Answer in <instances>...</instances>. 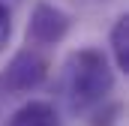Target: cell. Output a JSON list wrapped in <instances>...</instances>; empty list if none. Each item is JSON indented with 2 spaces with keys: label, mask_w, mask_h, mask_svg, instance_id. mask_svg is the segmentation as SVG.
Returning <instances> with one entry per match:
<instances>
[{
  "label": "cell",
  "mask_w": 129,
  "mask_h": 126,
  "mask_svg": "<svg viewBox=\"0 0 129 126\" xmlns=\"http://www.w3.org/2000/svg\"><path fill=\"white\" fill-rule=\"evenodd\" d=\"M114 90V66L102 48H78L63 63V99L69 114L84 117L96 111Z\"/></svg>",
  "instance_id": "6da1fadb"
},
{
  "label": "cell",
  "mask_w": 129,
  "mask_h": 126,
  "mask_svg": "<svg viewBox=\"0 0 129 126\" xmlns=\"http://www.w3.org/2000/svg\"><path fill=\"white\" fill-rule=\"evenodd\" d=\"M48 69L51 63L48 57L39 54V48H21L9 66L0 72V93H9V96H27L33 90H39L48 78Z\"/></svg>",
  "instance_id": "7a4b0ae2"
},
{
  "label": "cell",
  "mask_w": 129,
  "mask_h": 126,
  "mask_svg": "<svg viewBox=\"0 0 129 126\" xmlns=\"http://www.w3.org/2000/svg\"><path fill=\"white\" fill-rule=\"evenodd\" d=\"M72 30V18L66 15L60 6L39 0L30 9V21H27V42L33 48H51L60 45Z\"/></svg>",
  "instance_id": "3957f363"
},
{
  "label": "cell",
  "mask_w": 129,
  "mask_h": 126,
  "mask_svg": "<svg viewBox=\"0 0 129 126\" xmlns=\"http://www.w3.org/2000/svg\"><path fill=\"white\" fill-rule=\"evenodd\" d=\"M3 126H63V117H60V108L48 99H27L21 102Z\"/></svg>",
  "instance_id": "277c9868"
},
{
  "label": "cell",
  "mask_w": 129,
  "mask_h": 126,
  "mask_svg": "<svg viewBox=\"0 0 129 126\" xmlns=\"http://www.w3.org/2000/svg\"><path fill=\"white\" fill-rule=\"evenodd\" d=\"M108 42H111L114 69H117V72H129V15H117Z\"/></svg>",
  "instance_id": "5b68a950"
},
{
  "label": "cell",
  "mask_w": 129,
  "mask_h": 126,
  "mask_svg": "<svg viewBox=\"0 0 129 126\" xmlns=\"http://www.w3.org/2000/svg\"><path fill=\"white\" fill-rule=\"evenodd\" d=\"M9 42H12V9L0 3V54L9 48Z\"/></svg>",
  "instance_id": "8992f818"
},
{
  "label": "cell",
  "mask_w": 129,
  "mask_h": 126,
  "mask_svg": "<svg viewBox=\"0 0 129 126\" xmlns=\"http://www.w3.org/2000/svg\"><path fill=\"white\" fill-rule=\"evenodd\" d=\"M0 3H6V6H9V3H18V0H0Z\"/></svg>",
  "instance_id": "52a82bcc"
}]
</instances>
